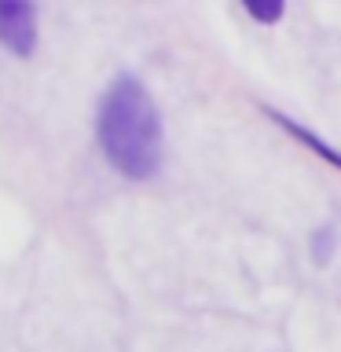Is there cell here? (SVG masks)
<instances>
[{"mask_svg": "<svg viewBox=\"0 0 341 352\" xmlns=\"http://www.w3.org/2000/svg\"><path fill=\"white\" fill-rule=\"evenodd\" d=\"M96 136L107 162L129 180H151L162 169V118L143 81L121 74L99 103Z\"/></svg>", "mask_w": 341, "mask_h": 352, "instance_id": "1", "label": "cell"}, {"mask_svg": "<svg viewBox=\"0 0 341 352\" xmlns=\"http://www.w3.org/2000/svg\"><path fill=\"white\" fill-rule=\"evenodd\" d=\"M0 48L26 59L37 48V8L33 0H0Z\"/></svg>", "mask_w": 341, "mask_h": 352, "instance_id": "2", "label": "cell"}, {"mask_svg": "<svg viewBox=\"0 0 341 352\" xmlns=\"http://www.w3.org/2000/svg\"><path fill=\"white\" fill-rule=\"evenodd\" d=\"M268 114H272V121H279V125H283L286 132H290L294 140H301L305 147H312V151H316V154H319V158H323V162H330V165H341V151H334V147H330V143H323L319 136H312V132H308V129H301V125H297V121H290L286 114H279V110H268Z\"/></svg>", "mask_w": 341, "mask_h": 352, "instance_id": "3", "label": "cell"}, {"mask_svg": "<svg viewBox=\"0 0 341 352\" xmlns=\"http://www.w3.org/2000/svg\"><path fill=\"white\" fill-rule=\"evenodd\" d=\"M242 8L250 11V19H257L261 26H272V22L283 19L286 0H242Z\"/></svg>", "mask_w": 341, "mask_h": 352, "instance_id": "4", "label": "cell"}]
</instances>
